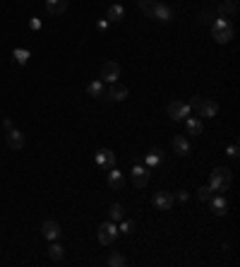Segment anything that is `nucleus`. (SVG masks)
I'll list each match as a JSON object with an SVG mask.
<instances>
[{
    "label": "nucleus",
    "instance_id": "nucleus-1",
    "mask_svg": "<svg viewBox=\"0 0 240 267\" xmlns=\"http://www.w3.org/2000/svg\"><path fill=\"white\" fill-rule=\"evenodd\" d=\"M233 24L228 22L226 17H216L214 22V27H211V39L216 41V44H228L231 39H233Z\"/></svg>",
    "mask_w": 240,
    "mask_h": 267
},
{
    "label": "nucleus",
    "instance_id": "nucleus-2",
    "mask_svg": "<svg viewBox=\"0 0 240 267\" xmlns=\"http://www.w3.org/2000/svg\"><path fill=\"white\" fill-rule=\"evenodd\" d=\"M118 226L113 224V222H103L101 226H99V243L101 246H111L115 243V238H118Z\"/></svg>",
    "mask_w": 240,
    "mask_h": 267
},
{
    "label": "nucleus",
    "instance_id": "nucleus-3",
    "mask_svg": "<svg viewBox=\"0 0 240 267\" xmlns=\"http://www.w3.org/2000/svg\"><path fill=\"white\" fill-rule=\"evenodd\" d=\"M190 104H185V101H171L168 104V116H171V121H185L187 116H190Z\"/></svg>",
    "mask_w": 240,
    "mask_h": 267
},
{
    "label": "nucleus",
    "instance_id": "nucleus-4",
    "mask_svg": "<svg viewBox=\"0 0 240 267\" xmlns=\"http://www.w3.org/2000/svg\"><path fill=\"white\" fill-rule=\"evenodd\" d=\"M173 202H175L173 193H166V190H159V193H154V197H151V205L156 210H161V212H168L173 207Z\"/></svg>",
    "mask_w": 240,
    "mask_h": 267
},
{
    "label": "nucleus",
    "instance_id": "nucleus-5",
    "mask_svg": "<svg viewBox=\"0 0 240 267\" xmlns=\"http://www.w3.org/2000/svg\"><path fill=\"white\" fill-rule=\"evenodd\" d=\"M118 77H120V65L118 63H113V60H108V63H103L101 65V82H118Z\"/></svg>",
    "mask_w": 240,
    "mask_h": 267
},
{
    "label": "nucleus",
    "instance_id": "nucleus-6",
    "mask_svg": "<svg viewBox=\"0 0 240 267\" xmlns=\"http://www.w3.org/2000/svg\"><path fill=\"white\" fill-rule=\"evenodd\" d=\"M128 96H130L128 87H123V85H115V82L111 85V89H108V91H103V99H106V101H125Z\"/></svg>",
    "mask_w": 240,
    "mask_h": 267
},
{
    "label": "nucleus",
    "instance_id": "nucleus-7",
    "mask_svg": "<svg viewBox=\"0 0 240 267\" xmlns=\"http://www.w3.org/2000/svg\"><path fill=\"white\" fill-rule=\"evenodd\" d=\"M41 233H43V238H46V241H58L63 231H60V224H58V222L48 219V222H43V224H41Z\"/></svg>",
    "mask_w": 240,
    "mask_h": 267
},
{
    "label": "nucleus",
    "instance_id": "nucleus-8",
    "mask_svg": "<svg viewBox=\"0 0 240 267\" xmlns=\"http://www.w3.org/2000/svg\"><path fill=\"white\" fill-rule=\"evenodd\" d=\"M130 178H132V185H135V188H144V185L149 183V169H144V166L137 164V166L132 169Z\"/></svg>",
    "mask_w": 240,
    "mask_h": 267
},
{
    "label": "nucleus",
    "instance_id": "nucleus-9",
    "mask_svg": "<svg viewBox=\"0 0 240 267\" xmlns=\"http://www.w3.org/2000/svg\"><path fill=\"white\" fill-rule=\"evenodd\" d=\"M151 17L159 19V22H164V24H168V22H173V10H171L168 5H164V2H159V0H156V5H154V12H151Z\"/></svg>",
    "mask_w": 240,
    "mask_h": 267
},
{
    "label": "nucleus",
    "instance_id": "nucleus-10",
    "mask_svg": "<svg viewBox=\"0 0 240 267\" xmlns=\"http://www.w3.org/2000/svg\"><path fill=\"white\" fill-rule=\"evenodd\" d=\"M5 142H7L10 149H15V152H17V149L24 147V135L19 133L17 128H10V130H7V135H5Z\"/></svg>",
    "mask_w": 240,
    "mask_h": 267
},
{
    "label": "nucleus",
    "instance_id": "nucleus-11",
    "mask_svg": "<svg viewBox=\"0 0 240 267\" xmlns=\"http://www.w3.org/2000/svg\"><path fill=\"white\" fill-rule=\"evenodd\" d=\"M209 202H211V212L216 214V217H226L228 212V202H226V197L221 193H216L214 197H209Z\"/></svg>",
    "mask_w": 240,
    "mask_h": 267
},
{
    "label": "nucleus",
    "instance_id": "nucleus-12",
    "mask_svg": "<svg viewBox=\"0 0 240 267\" xmlns=\"http://www.w3.org/2000/svg\"><path fill=\"white\" fill-rule=\"evenodd\" d=\"M219 113V104L216 101H200V106H197V116H202V118H214Z\"/></svg>",
    "mask_w": 240,
    "mask_h": 267
},
{
    "label": "nucleus",
    "instance_id": "nucleus-13",
    "mask_svg": "<svg viewBox=\"0 0 240 267\" xmlns=\"http://www.w3.org/2000/svg\"><path fill=\"white\" fill-rule=\"evenodd\" d=\"M96 164L103 166V169H113L115 166V154H113L111 149H99L96 152Z\"/></svg>",
    "mask_w": 240,
    "mask_h": 267
},
{
    "label": "nucleus",
    "instance_id": "nucleus-14",
    "mask_svg": "<svg viewBox=\"0 0 240 267\" xmlns=\"http://www.w3.org/2000/svg\"><path fill=\"white\" fill-rule=\"evenodd\" d=\"M108 185H111L113 190H123V185H125V176H123V171H118L115 166L108 169Z\"/></svg>",
    "mask_w": 240,
    "mask_h": 267
},
{
    "label": "nucleus",
    "instance_id": "nucleus-15",
    "mask_svg": "<svg viewBox=\"0 0 240 267\" xmlns=\"http://www.w3.org/2000/svg\"><path fill=\"white\" fill-rule=\"evenodd\" d=\"M68 0H46V10L48 15H65L68 12Z\"/></svg>",
    "mask_w": 240,
    "mask_h": 267
},
{
    "label": "nucleus",
    "instance_id": "nucleus-16",
    "mask_svg": "<svg viewBox=\"0 0 240 267\" xmlns=\"http://www.w3.org/2000/svg\"><path fill=\"white\" fill-rule=\"evenodd\" d=\"M173 149H175L178 157H190V142H187V137L175 135V137H173Z\"/></svg>",
    "mask_w": 240,
    "mask_h": 267
},
{
    "label": "nucleus",
    "instance_id": "nucleus-17",
    "mask_svg": "<svg viewBox=\"0 0 240 267\" xmlns=\"http://www.w3.org/2000/svg\"><path fill=\"white\" fill-rule=\"evenodd\" d=\"M219 15L221 17H226V15L236 17L238 15V0H223L221 5H219Z\"/></svg>",
    "mask_w": 240,
    "mask_h": 267
},
{
    "label": "nucleus",
    "instance_id": "nucleus-18",
    "mask_svg": "<svg viewBox=\"0 0 240 267\" xmlns=\"http://www.w3.org/2000/svg\"><path fill=\"white\" fill-rule=\"evenodd\" d=\"M228 185H231V183H226L223 178L214 176V174H211V178H209V190H211V193H226Z\"/></svg>",
    "mask_w": 240,
    "mask_h": 267
},
{
    "label": "nucleus",
    "instance_id": "nucleus-19",
    "mask_svg": "<svg viewBox=\"0 0 240 267\" xmlns=\"http://www.w3.org/2000/svg\"><path fill=\"white\" fill-rule=\"evenodd\" d=\"M185 128H187V133H190V135H202V118H190V116H187V118H185Z\"/></svg>",
    "mask_w": 240,
    "mask_h": 267
},
{
    "label": "nucleus",
    "instance_id": "nucleus-20",
    "mask_svg": "<svg viewBox=\"0 0 240 267\" xmlns=\"http://www.w3.org/2000/svg\"><path fill=\"white\" fill-rule=\"evenodd\" d=\"M48 258H51L53 263H60V260L65 258V248H63L60 243H56V241H51V248H48Z\"/></svg>",
    "mask_w": 240,
    "mask_h": 267
},
{
    "label": "nucleus",
    "instance_id": "nucleus-21",
    "mask_svg": "<svg viewBox=\"0 0 240 267\" xmlns=\"http://www.w3.org/2000/svg\"><path fill=\"white\" fill-rule=\"evenodd\" d=\"M108 19L111 22H123L125 19V7L123 5H111L108 7Z\"/></svg>",
    "mask_w": 240,
    "mask_h": 267
},
{
    "label": "nucleus",
    "instance_id": "nucleus-22",
    "mask_svg": "<svg viewBox=\"0 0 240 267\" xmlns=\"http://www.w3.org/2000/svg\"><path fill=\"white\" fill-rule=\"evenodd\" d=\"M87 94L89 96H103V82L101 80H94L87 85Z\"/></svg>",
    "mask_w": 240,
    "mask_h": 267
},
{
    "label": "nucleus",
    "instance_id": "nucleus-23",
    "mask_svg": "<svg viewBox=\"0 0 240 267\" xmlns=\"http://www.w3.org/2000/svg\"><path fill=\"white\" fill-rule=\"evenodd\" d=\"M106 263H108V265H111V267H125V265H128V260H125V255H120V253H111Z\"/></svg>",
    "mask_w": 240,
    "mask_h": 267
},
{
    "label": "nucleus",
    "instance_id": "nucleus-24",
    "mask_svg": "<svg viewBox=\"0 0 240 267\" xmlns=\"http://www.w3.org/2000/svg\"><path fill=\"white\" fill-rule=\"evenodd\" d=\"M111 222H120V219H123V217H125V210H123V205H120V202H113L111 205Z\"/></svg>",
    "mask_w": 240,
    "mask_h": 267
},
{
    "label": "nucleus",
    "instance_id": "nucleus-25",
    "mask_svg": "<svg viewBox=\"0 0 240 267\" xmlns=\"http://www.w3.org/2000/svg\"><path fill=\"white\" fill-rule=\"evenodd\" d=\"M154 5H156V0H139V10H142V15L151 17V12H154Z\"/></svg>",
    "mask_w": 240,
    "mask_h": 267
},
{
    "label": "nucleus",
    "instance_id": "nucleus-26",
    "mask_svg": "<svg viewBox=\"0 0 240 267\" xmlns=\"http://www.w3.org/2000/svg\"><path fill=\"white\" fill-rule=\"evenodd\" d=\"M12 55H15V60H17L19 65H27V60H29V51H24V48H15L12 51Z\"/></svg>",
    "mask_w": 240,
    "mask_h": 267
},
{
    "label": "nucleus",
    "instance_id": "nucleus-27",
    "mask_svg": "<svg viewBox=\"0 0 240 267\" xmlns=\"http://www.w3.org/2000/svg\"><path fill=\"white\" fill-rule=\"evenodd\" d=\"M161 157H164V152L161 149H151V154L147 157V166L151 169V166H156L159 161H161Z\"/></svg>",
    "mask_w": 240,
    "mask_h": 267
},
{
    "label": "nucleus",
    "instance_id": "nucleus-28",
    "mask_svg": "<svg viewBox=\"0 0 240 267\" xmlns=\"http://www.w3.org/2000/svg\"><path fill=\"white\" fill-rule=\"evenodd\" d=\"M214 176H219V178H223L226 183H231V178H233V174H231V169H223V166H216L214 171H211Z\"/></svg>",
    "mask_w": 240,
    "mask_h": 267
},
{
    "label": "nucleus",
    "instance_id": "nucleus-29",
    "mask_svg": "<svg viewBox=\"0 0 240 267\" xmlns=\"http://www.w3.org/2000/svg\"><path fill=\"white\" fill-rule=\"evenodd\" d=\"M197 197H200L202 202H206V200L211 197V190H209V185H202V188L197 190Z\"/></svg>",
    "mask_w": 240,
    "mask_h": 267
},
{
    "label": "nucleus",
    "instance_id": "nucleus-30",
    "mask_svg": "<svg viewBox=\"0 0 240 267\" xmlns=\"http://www.w3.org/2000/svg\"><path fill=\"white\" fill-rule=\"evenodd\" d=\"M118 231H123V233H132V231H135V224H132V222H123Z\"/></svg>",
    "mask_w": 240,
    "mask_h": 267
},
{
    "label": "nucleus",
    "instance_id": "nucleus-31",
    "mask_svg": "<svg viewBox=\"0 0 240 267\" xmlns=\"http://www.w3.org/2000/svg\"><path fill=\"white\" fill-rule=\"evenodd\" d=\"M226 154H228L231 159H238V144H231V147L226 149Z\"/></svg>",
    "mask_w": 240,
    "mask_h": 267
},
{
    "label": "nucleus",
    "instance_id": "nucleus-32",
    "mask_svg": "<svg viewBox=\"0 0 240 267\" xmlns=\"http://www.w3.org/2000/svg\"><path fill=\"white\" fill-rule=\"evenodd\" d=\"M29 27H32V29H41V22H38L36 17H32L29 19Z\"/></svg>",
    "mask_w": 240,
    "mask_h": 267
},
{
    "label": "nucleus",
    "instance_id": "nucleus-33",
    "mask_svg": "<svg viewBox=\"0 0 240 267\" xmlns=\"http://www.w3.org/2000/svg\"><path fill=\"white\" fill-rule=\"evenodd\" d=\"M200 101H202V96H192V101H190V108H197V106H200Z\"/></svg>",
    "mask_w": 240,
    "mask_h": 267
},
{
    "label": "nucleus",
    "instance_id": "nucleus-34",
    "mask_svg": "<svg viewBox=\"0 0 240 267\" xmlns=\"http://www.w3.org/2000/svg\"><path fill=\"white\" fill-rule=\"evenodd\" d=\"M178 200H180V202H187V193H185V190H180V193H178Z\"/></svg>",
    "mask_w": 240,
    "mask_h": 267
}]
</instances>
